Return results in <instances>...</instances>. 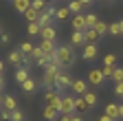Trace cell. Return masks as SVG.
I'll return each mask as SVG.
<instances>
[{"label":"cell","mask_w":123,"mask_h":121,"mask_svg":"<svg viewBox=\"0 0 123 121\" xmlns=\"http://www.w3.org/2000/svg\"><path fill=\"white\" fill-rule=\"evenodd\" d=\"M73 51H70V46H57V53H55V62L64 68V66H70L73 64Z\"/></svg>","instance_id":"obj_1"},{"label":"cell","mask_w":123,"mask_h":121,"mask_svg":"<svg viewBox=\"0 0 123 121\" xmlns=\"http://www.w3.org/2000/svg\"><path fill=\"white\" fill-rule=\"evenodd\" d=\"M75 112V95H62L59 115H73Z\"/></svg>","instance_id":"obj_2"},{"label":"cell","mask_w":123,"mask_h":121,"mask_svg":"<svg viewBox=\"0 0 123 121\" xmlns=\"http://www.w3.org/2000/svg\"><path fill=\"white\" fill-rule=\"evenodd\" d=\"M55 13H57L55 7H46V11L40 13L37 24H40V26H53V18H55Z\"/></svg>","instance_id":"obj_3"},{"label":"cell","mask_w":123,"mask_h":121,"mask_svg":"<svg viewBox=\"0 0 123 121\" xmlns=\"http://www.w3.org/2000/svg\"><path fill=\"white\" fill-rule=\"evenodd\" d=\"M73 86V79H70V75L66 73V70H62L59 75H57V84H55V90L62 95V90L64 88H70Z\"/></svg>","instance_id":"obj_4"},{"label":"cell","mask_w":123,"mask_h":121,"mask_svg":"<svg viewBox=\"0 0 123 121\" xmlns=\"http://www.w3.org/2000/svg\"><path fill=\"white\" fill-rule=\"evenodd\" d=\"M44 101H46V106H55V108H59V103H62V95L57 93L55 88H51V90H46Z\"/></svg>","instance_id":"obj_5"},{"label":"cell","mask_w":123,"mask_h":121,"mask_svg":"<svg viewBox=\"0 0 123 121\" xmlns=\"http://www.w3.org/2000/svg\"><path fill=\"white\" fill-rule=\"evenodd\" d=\"M88 79H90V84H92V86H101V84L105 82V77H103L101 68H90V73H88Z\"/></svg>","instance_id":"obj_6"},{"label":"cell","mask_w":123,"mask_h":121,"mask_svg":"<svg viewBox=\"0 0 123 121\" xmlns=\"http://www.w3.org/2000/svg\"><path fill=\"white\" fill-rule=\"evenodd\" d=\"M73 31H79V33L86 31V16L84 13H77V16L73 18Z\"/></svg>","instance_id":"obj_7"},{"label":"cell","mask_w":123,"mask_h":121,"mask_svg":"<svg viewBox=\"0 0 123 121\" xmlns=\"http://www.w3.org/2000/svg\"><path fill=\"white\" fill-rule=\"evenodd\" d=\"M2 110H9V112L18 110V103H15V97L13 95H5L2 97Z\"/></svg>","instance_id":"obj_8"},{"label":"cell","mask_w":123,"mask_h":121,"mask_svg":"<svg viewBox=\"0 0 123 121\" xmlns=\"http://www.w3.org/2000/svg\"><path fill=\"white\" fill-rule=\"evenodd\" d=\"M40 38H42V40H49V42H55V38H57V31H55V26H42V31H40Z\"/></svg>","instance_id":"obj_9"},{"label":"cell","mask_w":123,"mask_h":121,"mask_svg":"<svg viewBox=\"0 0 123 121\" xmlns=\"http://www.w3.org/2000/svg\"><path fill=\"white\" fill-rule=\"evenodd\" d=\"M70 88H73V93H75V95H81V97L88 93V86H86V82H84V79H75Z\"/></svg>","instance_id":"obj_10"},{"label":"cell","mask_w":123,"mask_h":121,"mask_svg":"<svg viewBox=\"0 0 123 121\" xmlns=\"http://www.w3.org/2000/svg\"><path fill=\"white\" fill-rule=\"evenodd\" d=\"M11 2H13V9H15V11L26 13V11L31 9V2H33V0H11Z\"/></svg>","instance_id":"obj_11"},{"label":"cell","mask_w":123,"mask_h":121,"mask_svg":"<svg viewBox=\"0 0 123 121\" xmlns=\"http://www.w3.org/2000/svg\"><path fill=\"white\" fill-rule=\"evenodd\" d=\"M81 57L84 59H95L97 57V46H95V44H86L84 51H81Z\"/></svg>","instance_id":"obj_12"},{"label":"cell","mask_w":123,"mask_h":121,"mask_svg":"<svg viewBox=\"0 0 123 121\" xmlns=\"http://www.w3.org/2000/svg\"><path fill=\"white\" fill-rule=\"evenodd\" d=\"M57 117H59V108H55V106H44V119L55 121Z\"/></svg>","instance_id":"obj_13"},{"label":"cell","mask_w":123,"mask_h":121,"mask_svg":"<svg viewBox=\"0 0 123 121\" xmlns=\"http://www.w3.org/2000/svg\"><path fill=\"white\" fill-rule=\"evenodd\" d=\"M99 38H101V35L95 31V29H86V31H84V40H86V44H95Z\"/></svg>","instance_id":"obj_14"},{"label":"cell","mask_w":123,"mask_h":121,"mask_svg":"<svg viewBox=\"0 0 123 121\" xmlns=\"http://www.w3.org/2000/svg\"><path fill=\"white\" fill-rule=\"evenodd\" d=\"M26 79H31V77H29V68H24V66H20L18 70H15V82H18V84L22 86V84H24Z\"/></svg>","instance_id":"obj_15"},{"label":"cell","mask_w":123,"mask_h":121,"mask_svg":"<svg viewBox=\"0 0 123 121\" xmlns=\"http://www.w3.org/2000/svg\"><path fill=\"white\" fill-rule=\"evenodd\" d=\"M9 62H11L13 66H20V64L24 62V55L20 53V49H18V51H11V53H9Z\"/></svg>","instance_id":"obj_16"},{"label":"cell","mask_w":123,"mask_h":121,"mask_svg":"<svg viewBox=\"0 0 123 121\" xmlns=\"http://www.w3.org/2000/svg\"><path fill=\"white\" fill-rule=\"evenodd\" d=\"M105 115L110 117L112 121H117L119 119V103H108L105 106Z\"/></svg>","instance_id":"obj_17"},{"label":"cell","mask_w":123,"mask_h":121,"mask_svg":"<svg viewBox=\"0 0 123 121\" xmlns=\"http://www.w3.org/2000/svg\"><path fill=\"white\" fill-rule=\"evenodd\" d=\"M55 84H57V77H55V75H49V73H44L42 86H46V90H51V88H55Z\"/></svg>","instance_id":"obj_18"},{"label":"cell","mask_w":123,"mask_h":121,"mask_svg":"<svg viewBox=\"0 0 123 121\" xmlns=\"http://www.w3.org/2000/svg\"><path fill=\"white\" fill-rule=\"evenodd\" d=\"M66 7L70 9V13H75V16H77V13H81V9H84V2H81V0H70V2H68Z\"/></svg>","instance_id":"obj_19"},{"label":"cell","mask_w":123,"mask_h":121,"mask_svg":"<svg viewBox=\"0 0 123 121\" xmlns=\"http://www.w3.org/2000/svg\"><path fill=\"white\" fill-rule=\"evenodd\" d=\"M90 106L84 101V97H75V112H86Z\"/></svg>","instance_id":"obj_20"},{"label":"cell","mask_w":123,"mask_h":121,"mask_svg":"<svg viewBox=\"0 0 123 121\" xmlns=\"http://www.w3.org/2000/svg\"><path fill=\"white\" fill-rule=\"evenodd\" d=\"M70 42H73V46H81V44H86V40H84V33H79V31H73V38H70Z\"/></svg>","instance_id":"obj_21"},{"label":"cell","mask_w":123,"mask_h":121,"mask_svg":"<svg viewBox=\"0 0 123 121\" xmlns=\"http://www.w3.org/2000/svg\"><path fill=\"white\" fill-rule=\"evenodd\" d=\"M33 49H35V46H33L31 42H22V44H20V53H22L24 57H31V53H33Z\"/></svg>","instance_id":"obj_22"},{"label":"cell","mask_w":123,"mask_h":121,"mask_svg":"<svg viewBox=\"0 0 123 121\" xmlns=\"http://www.w3.org/2000/svg\"><path fill=\"white\" fill-rule=\"evenodd\" d=\"M99 22V18L95 16V13H86V29H95Z\"/></svg>","instance_id":"obj_23"},{"label":"cell","mask_w":123,"mask_h":121,"mask_svg":"<svg viewBox=\"0 0 123 121\" xmlns=\"http://www.w3.org/2000/svg\"><path fill=\"white\" fill-rule=\"evenodd\" d=\"M24 18L29 20V24H31V22H37V18H40V11H35L33 7H31V9H29V11L24 13Z\"/></svg>","instance_id":"obj_24"},{"label":"cell","mask_w":123,"mask_h":121,"mask_svg":"<svg viewBox=\"0 0 123 121\" xmlns=\"http://www.w3.org/2000/svg\"><path fill=\"white\" fill-rule=\"evenodd\" d=\"M46 73H49V75H55V77H57V75L62 73V66H59L57 62H51L49 66H46Z\"/></svg>","instance_id":"obj_25"},{"label":"cell","mask_w":123,"mask_h":121,"mask_svg":"<svg viewBox=\"0 0 123 121\" xmlns=\"http://www.w3.org/2000/svg\"><path fill=\"white\" fill-rule=\"evenodd\" d=\"M68 16H70V9H68V7H59L57 13H55V18H57V20H66Z\"/></svg>","instance_id":"obj_26"},{"label":"cell","mask_w":123,"mask_h":121,"mask_svg":"<svg viewBox=\"0 0 123 121\" xmlns=\"http://www.w3.org/2000/svg\"><path fill=\"white\" fill-rule=\"evenodd\" d=\"M84 101H86V103L90 106V108H92V106H97V95H95V93H90V90H88V93L84 95Z\"/></svg>","instance_id":"obj_27"},{"label":"cell","mask_w":123,"mask_h":121,"mask_svg":"<svg viewBox=\"0 0 123 121\" xmlns=\"http://www.w3.org/2000/svg\"><path fill=\"white\" fill-rule=\"evenodd\" d=\"M26 31H29V35H40V31H42V26H40L37 22H31V24L26 26Z\"/></svg>","instance_id":"obj_28"},{"label":"cell","mask_w":123,"mask_h":121,"mask_svg":"<svg viewBox=\"0 0 123 121\" xmlns=\"http://www.w3.org/2000/svg\"><path fill=\"white\" fill-rule=\"evenodd\" d=\"M31 7L42 13V11H46V0H33V2H31Z\"/></svg>","instance_id":"obj_29"},{"label":"cell","mask_w":123,"mask_h":121,"mask_svg":"<svg viewBox=\"0 0 123 121\" xmlns=\"http://www.w3.org/2000/svg\"><path fill=\"white\" fill-rule=\"evenodd\" d=\"M108 26H110L108 22H101V20H99V22H97V26H95V31H97L99 35H105V33H108Z\"/></svg>","instance_id":"obj_30"},{"label":"cell","mask_w":123,"mask_h":121,"mask_svg":"<svg viewBox=\"0 0 123 121\" xmlns=\"http://www.w3.org/2000/svg\"><path fill=\"white\" fill-rule=\"evenodd\" d=\"M114 64H117V55L114 53H108L103 57V66H114Z\"/></svg>","instance_id":"obj_31"},{"label":"cell","mask_w":123,"mask_h":121,"mask_svg":"<svg viewBox=\"0 0 123 121\" xmlns=\"http://www.w3.org/2000/svg\"><path fill=\"white\" fill-rule=\"evenodd\" d=\"M35 86H37V84H35L33 79H26V82L22 84V90H24V93H33V90H35Z\"/></svg>","instance_id":"obj_32"},{"label":"cell","mask_w":123,"mask_h":121,"mask_svg":"<svg viewBox=\"0 0 123 121\" xmlns=\"http://www.w3.org/2000/svg\"><path fill=\"white\" fill-rule=\"evenodd\" d=\"M108 33H110V35H121V24L119 22L110 24V26H108Z\"/></svg>","instance_id":"obj_33"},{"label":"cell","mask_w":123,"mask_h":121,"mask_svg":"<svg viewBox=\"0 0 123 121\" xmlns=\"http://www.w3.org/2000/svg\"><path fill=\"white\" fill-rule=\"evenodd\" d=\"M44 57V53H42V49L40 46H35L33 49V53H31V59H35V62H40V59Z\"/></svg>","instance_id":"obj_34"},{"label":"cell","mask_w":123,"mask_h":121,"mask_svg":"<svg viewBox=\"0 0 123 121\" xmlns=\"http://www.w3.org/2000/svg\"><path fill=\"white\" fill-rule=\"evenodd\" d=\"M112 79L119 84V82H123V68H117L114 66V75H112Z\"/></svg>","instance_id":"obj_35"},{"label":"cell","mask_w":123,"mask_h":121,"mask_svg":"<svg viewBox=\"0 0 123 121\" xmlns=\"http://www.w3.org/2000/svg\"><path fill=\"white\" fill-rule=\"evenodd\" d=\"M101 73H103V77H110V79H112V75H114V66H103Z\"/></svg>","instance_id":"obj_36"},{"label":"cell","mask_w":123,"mask_h":121,"mask_svg":"<svg viewBox=\"0 0 123 121\" xmlns=\"http://www.w3.org/2000/svg\"><path fill=\"white\" fill-rule=\"evenodd\" d=\"M11 121H24V112H20V110L11 112Z\"/></svg>","instance_id":"obj_37"},{"label":"cell","mask_w":123,"mask_h":121,"mask_svg":"<svg viewBox=\"0 0 123 121\" xmlns=\"http://www.w3.org/2000/svg\"><path fill=\"white\" fill-rule=\"evenodd\" d=\"M114 95H119V97H123V82H119V84L114 86Z\"/></svg>","instance_id":"obj_38"},{"label":"cell","mask_w":123,"mask_h":121,"mask_svg":"<svg viewBox=\"0 0 123 121\" xmlns=\"http://www.w3.org/2000/svg\"><path fill=\"white\" fill-rule=\"evenodd\" d=\"M0 117H2V121H11V112H9V110H2V112H0Z\"/></svg>","instance_id":"obj_39"},{"label":"cell","mask_w":123,"mask_h":121,"mask_svg":"<svg viewBox=\"0 0 123 121\" xmlns=\"http://www.w3.org/2000/svg\"><path fill=\"white\" fill-rule=\"evenodd\" d=\"M73 119V115H59L57 117V121H70Z\"/></svg>","instance_id":"obj_40"},{"label":"cell","mask_w":123,"mask_h":121,"mask_svg":"<svg viewBox=\"0 0 123 121\" xmlns=\"http://www.w3.org/2000/svg\"><path fill=\"white\" fill-rule=\"evenodd\" d=\"M9 42V35L7 33H0V44H7Z\"/></svg>","instance_id":"obj_41"},{"label":"cell","mask_w":123,"mask_h":121,"mask_svg":"<svg viewBox=\"0 0 123 121\" xmlns=\"http://www.w3.org/2000/svg\"><path fill=\"white\" fill-rule=\"evenodd\" d=\"M99 121H112V119L108 117V115H101V117H99Z\"/></svg>","instance_id":"obj_42"},{"label":"cell","mask_w":123,"mask_h":121,"mask_svg":"<svg viewBox=\"0 0 123 121\" xmlns=\"http://www.w3.org/2000/svg\"><path fill=\"white\" fill-rule=\"evenodd\" d=\"M119 119H123V103H119Z\"/></svg>","instance_id":"obj_43"},{"label":"cell","mask_w":123,"mask_h":121,"mask_svg":"<svg viewBox=\"0 0 123 121\" xmlns=\"http://www.w3.org/2000/svg\"><path fill=\"white\" fill-rule=\"evenodd\" d=\"M70 121H84V119H81L79 115H73V119H70Z\"/></svg>","instance_id":"obj_44"},{"label":"cell","mask_w":123,"mask_h":121,"mask_svg":"<svg viewBox=\"0 0 123 121\" xmlns=\"http://www.w3.org/2000/svg\"><path fill=\"white\" fill-rule=\"evenodd\" d=\"M0 75H5V64H2V59H0Z\"/></svg>","instance_id":"obj_45"},{"label":"cell","mask_w":123,"mask_h":121,"mask_svg":"<svg viewBox=\"0 0 123 121\" xmlns=\"http://www.w3.org/2000/svg\"><path fill=\"white\" fill-rule=\"evenodd\" d=\"M2 88H5V77L0 75V90H2Z\"/></svg>","instance_id":"obj_46"},{"label":"cell","mask_w":123,"mask_h":121,"mask_svg":"<svg viewBox=\"0 0 123 121\" xmlns=\"http://www.w3.org/2000/svg\"><path fill=\"white\" fill-rule=\"evenodd\" d=\"M81 2H84V7H86V5H90V2H92V0H81Z\"/></svg>","instance_id":"obj_47"},{"label":"cell","mask_w":123,"mask_h":121,"mask_svg":"<svg viewBox=\"0 0 123 121\" xmlns=\"http://www.w3.org/2000/svg\"><path fill=\"white\" fill-rule=\"evenodd\" d=\"M46 2H51V5H53V7H55V0H46Z\"/></svg>","instance_id":"obj_48"},{"label":"cell","mask_w":123,"mask_h":121,"mask_svg":"<svg viewBox=\"0 0 123 121\" xmlns=\"http://www.w3.org/2000/svg\"><path fill=\"white\" fill-rule=\"evenodd\" d=\"M119 24H121V33H123V20H121V22H119Z\"/></svg>","instance_id":"obj_49"},{"label":"cell","mask_w":123,"mask_h":121,"mask_svg":"<svg viewBox=\"0 0 123 121\" xmlns=\"http://www.w3.org/2000/svg\"><path fill=\"white\" fill-rule=\"evenodd\" d=\"M0 108H2V95H0Z\"/></svg>","instance_id":"obj_50"},{"label":"cell","mask_w":123,"mask_h":121,"mask_svg":"<svg viewBox=\"0 0 123 121\" xmlns=\"http://www.w3.org/2000/svg\"><path fill=\"white\" fill-rule=\"evenodd\" d=\"M101 2H112V0H101Z\"/></svg>","instance_id":"obj_51"},{"label":"cell","mask_w":123,"mask_h":121,"mask_svg":"<svg viewBox=\"0 0 123 121\" xmlns=\"http://www.w3.org/2000/svg\"><path fill=\"white\" fill-rule=\"evenodd\" d=\"M0 33H2V31H0Z\"/></svg>","instance_id":"obj_52"}]
</instances>
